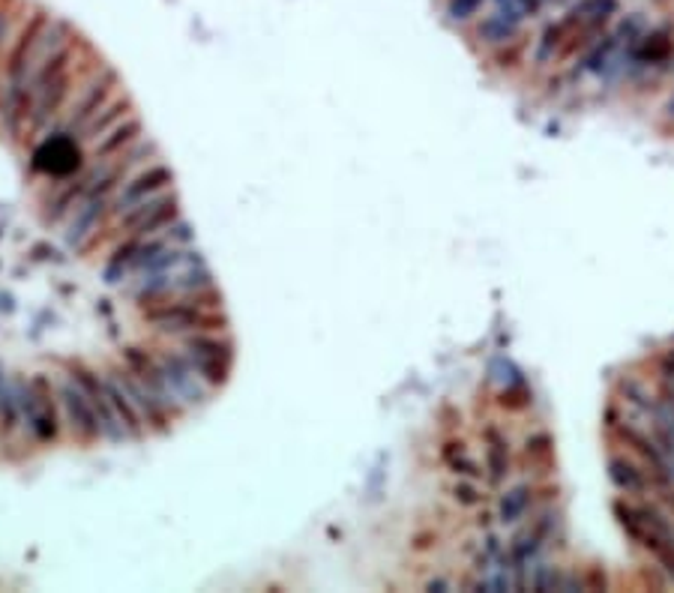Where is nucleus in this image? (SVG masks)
Returning a JSON list of instances; mask_svg holds the SVG:
<instances>
[{"label": "nucleus", "instance_id": "obj_1", "mask_svg": "<svg viewBox=\"0 0 674 593\" xmlns=\"http://www.w3.org/2000/svg\"><path fill=\"white\" fill-rule=\"evenodd\" d=\"M618 12V0H576L557 22L546 24L534 48L536 64H555L576 52H588Z\"/></svg>", "mask_w": 674, "mask_h": 593}, {"label": "nucleus", "instance_id": "obj_2", "mask_svg": "<svg viewBox=\"0 0 674 593\" xmlns=\"http://www.w3.org/2000/svg\"><path fill=\"white\" fill-rule=\"evenodd\" d=\"M144 324L153 327L162 339H186L195 333H225L231 321L222 309L219 288L202 291L193 296H172V300H156L150 306L139 309Z\"/></svg>", "mask_w": 674, "mask_h": 593}, {"label": "nucleus", "instance_id": "obj_3", "mask_svg": "<svg viewBox=\"0 0 674 593\" xmlns=\"http://www.w3.org/2000/svg\"><path fill=\"white\" fill-rule=\"evenodd\" d=\"M611 513L621 530L630 537L642 551H648L656 567L674 582V525L672 516H665L663 509L648 500L615 498L611 500Z\"/></svg>", "mask_w": 674, "mask_h": 593}, {"label": "nucleus", "instance_id": "obj_4", "mask_svg": "<svg viewBox=\"0 0 674 593\" xmlns=\"http://www.w3.org/2000/svg\"><path fill=\"white\" fill-rule=\"evenodd\" d=\"M120 87L123 85H120L118 69L108 64H99L97 69L81 82V87L75 90L73 103H69V108H66L64 117H61V123H57V129H52V132L81 138V132L90 127V120H94L115 96L123 94Z\"/></svg>", "mask_w": 674, "mask_h": 593}, {"label": "nucleus", "instance_id": "obj_5", "mask_svg": "<svg viewBox=\"0 0 674 593\" xmlns=\"http://www.w3.org/2000/svg\"><path fill=\"white\" fill-rule=\"evenodd\" d=\"M24 432L31 434L33 444L54 446L64 434V413L57 402L54 378L45 371H33L24 381Z\"/></svg>", "mask_w": 674, "mask_h": 593}, {"label": "nucleus", "instance_id": "obj_6", "mask_svg": "<svg viewBox=\"0 0 674 593\" xmlns=\"http://www.w3.org/2000/svg\"><path fill=\"white\" fill-rule=\"evenodd\" d=\"M186 360L193 363V369L202 375L207 387L219 392L225 384L231 381V371L237 363V345L231 333H195L186 339H177Z\"/></svg>", "mask_w": 674, "mask_h": 593}, {"label": "nucleus", "instance_id": "obj_7", "mask_svg": "<svg viewBox=\"0 0 674 593\" xmlns=\"http://www.w3.org/2000/svg\"><path fill=\"white\" fill-rule=\"evenodd\" d=\"M54 387H57V402H61V413H64V429L73 434L75 444H102V425H99L94 405L87 399L85 387L75 381L69 371H61L54 378Z\"/></svg>", "mask_w": 674, "mask_h": 593}, {"label": "nucleus", "instance_id": "obj_8", "mask_svg": "<svg viewBox=\"0 0 674 593\" xmlns=\"http://www.w3.org/2000/svg\"><path fill=\"white\" fill-rule=\"evenodd\" d=\"M181 216V198H177V192L168 190L118 216L111 223V231L118 237H153V234L168 231Z\"/></svg>", "mask_w": 674, "mask_h": 593}, {"label": "nucleus", "instance_id": "obj_9", "mask_svg": "<svg viewBox=\"0 0 674 593\" xmlns=\"http://www.w3.org/2000/svg\"><path fill=\"white\" fill-rule=\"evenodd\" d=\"M66 371H69L75 381L85 387L87 399H90V405H94V411H97V417H99V425H102V441H106V444H132L127 425H123L118 408H115V402H111L106 371H97L94 366H87V363H81V360L66 363Z\"/></svg>", "mask_w": 674, "mask_h": 593}, {"label": "nucleus", "instance_id": "obj_10", "mask_svg": "<svg viewBox=\"0 0 674 593\" xmlns=\"http://www.w3.org/2000/svg\"><path fill=\"white\" fill-rule=\"evenodd\" d=\"M153 351L160 357V366L165 371V381L172 387L174 399L186 408V413L195 411V408H204V405L214 399V390L193 369V363L186 360V354L181 348L174 351L168 345H153Z\"/></svg>", "mask_w": 674, "mask_h": 593}, {"label": "nucleus", "instance_id": "obj_11", "mask_svg": "<svg viewBox=\"0 0 674 593\" xmlns=\"http://www.w3.org/2000/svg\"><path fill=\"white\" fill-rule=\"evenodd\" d=\"M168 190H174V171L160 160L150 162V165L135 171V174L115 192V198H111V223L127 211H132L135 204L150 202V198H156V195Z\"/></svg>", "mask_w": 674, "mask_h": 593}, {"label": "nucleus", "instance_id": "obj_12", "mask_svg": "<svg viewBox=\"0 0 674 593\" xmlns=\"http://www.w3.org/2000/svg\"><path fill=\"white\" fill-rule=\"evenodd\" d=\"M85 153H81V141L73 136H64V132H52L45 136V141L36 148L33 153V171L40 174H48L52 181H64V177H73L78 174L85 165Z\"/></svg>", "mask_w": 674, "mask_h": 593}, {"label": "nucleus", "instance_id": "obj_13", "mask_svg": "<svg viewBox=\"0 0 674 593\" xmlns=\"http://www.w3.org/2000/svg\"><path fill=\"white\" fill-rule=\"evenodd\" d=\"M552 533H555V516H552V513H540V516L528 519L522 528L515 530L507 549H510V558H513L522 575L528 572V567L536 561V554L546 549Z\"/></svg>", "mask_w": 674, "mask_h": 593}, {"label": "nucleus", "instance_id": "obj_14", "mask_svg": "<svg viewBox=\"0 0 674 593\" xmlns=\"http://www.w3.org/2000/svg\"><path fill=\"white\" fill-rule=\"evenodd\" d=\"M482 471L492 486H503L513 474V444L498 423H486L480 429Z\"/></svg>", "mask_w": 674, "mask_h": 593}, {"label": "nucleus", "instance_id": "obj_15", "mask_svg": "<svg viewBox=\"0 0 674 593\" xmlns=\"http://www.w3.org/2000/svg\"><path fill=\"white\" fill-rule=\"evenodd\" d=\"M144 136H148L144 120L139 117V111H132V115L120 120L118 127H111L106 136H99L97 141H90V144H87V160L90 162L115 160V157L127 153V150L132 148L135 141H141Z\"/></svg>", "mask_w": 674, "mask_h": 593}, {"label": "nucleus", "instance_id": "obj_16", "mask_svg": "<svg viewBox=\"0 0 674 593\" xmlns=\"http://www.w3.org/2000/svg\"><path fill=\"white\" fill-rule=\"evenodd\" d=\"M611 486L623 492L627 498H648L651 495V471L632 453H611L606 462Z\"/></svg>", "mask_w": 674, "mask_h": 593}, {"label": "nucleus", "instance_id": "obj_17", "mask_svg": "<svg viewBox=\"0 0 674 593\" xmlns=\"http://www.w3.org/2000/svg\"><path fill=\"white\" fill-rule=\"evenodd\" d=\"M672 54H674V28L672 24H660V28H653V31L639 33V40H635L630 48V61L635 66L651 69V66L668 64Z\"/></svg>", "mask_w": 674, "mask_h": 593}, {"label": "nucleus", "instance_id": "obj_18", "mask_svg": "<svg viewBox=\"0 0 674 593\" xmlns=\"http://www.w3.org/2000/svg\"><path fill=\"white\" fill-rule=\"evenodd\" d=\"M24 432V381L7 378L3 399H0V438L12 441Z\"/></svg>", "mask_w": 674, "mask_h": 593}, {"label": "nucleus", "instance_id": "obj_19", "mask_svg": "<svg viewBox=\"0 0 674 593\" xmlns=\"http://www.w3.org/2000/svg\"><path fill=\"white\" fill-rule=\"evenodd\" d=\"M534 495L536 488L531 483H519V486H510L498 498V509H494V519L501 525H519L531 516L534 509Z\"/></svg>", "mask_w": 674, "mask_h": 593}, {"label": "nucleus", "instance_id": "obj_20", "mask_svg": "<svg viewBox=\"0 0 674 593\" xmlns=\"http://www.w3.org/2000/svg\"><path fill=\"white\" fill-rule=\"evenodd\" d=\"M132 111H135V103H132V96L123 90V94L115 96V99H111V103H108V106L102 108V111H99L94 120H90V127L81 132V138H78V141H81V144H90V141H97L99 136H106L108 129L118 127L120 120L132 115Z\"/></svg>", "mask_w": 674, "mask_h": 593}, {"label": "nucleus", "instance_id": "obj_21", "mask_svg": "<svg viewBox=\"0 0 674 593\" xmlns=\"http://www.w3.org/2000/svg\"><path fill=\"white\" fill-rule=\"evenodd\" d=\"M519 33H522V24H515L513 19H507V15L498 10L482 15L480 22L474 24V36H477L482 45H492V48L513 43V40H519Z\"/></svg>", "mask_w": 674, "mask_h": 593}, {"label": "nucleus", "instance_id": "obj_22", "mask_svg": "<svg viewBox=\"0 0 674 593\" xmlns=\"http://www.w3.org/2000/svg\"><path fill=\"white\" fill-rule=\"evenodd\" d=\"M441 462H444L456 477L477 479V483L486 477V471H482V465L474 462L465 441H444V444H441Z\"/></svg>", "mask_w": 674, "mask_h": 593}, {"label": "nucleus", "instance_id": "obj_23", "mask_svg": "<svg viewBox=\"0 0 674 593\" xmlns=\"http://www.w3.org/2000/svg\"><path fill=\"white\" fill-rule=\"evenodd\" d=\"M522 462L540 474H548L555 467V438L548 432H534L524 438Z\"/></svg>", "mask_w": 674, "mask_h": 593}, {"label": "nucleus", "instance_id": "obj_24", "mask_svg": "<svg viewBox=\"0 0 674 593\" xmlns=\"http://www.w3.org/2000/svg\"><path fill=\"white\" fill-rule=\"evenodd\" d=\"M531 405H534V392L519 375L503 384V390L498 392V408H503V411H524Z\"/></svg>", "mask_w": 674, "mask_h": 593}, {"label": "nucleus", "instance_id": "obj_25", "mask_svg": "<svg viewBox=\"0 0 674 593\" xmlns=\"http://www.w3.org/2000/svg\"><path fill=\"white\" fill-rule=\"evenodd\" d=\"M19 7H22V0H0V57L7 54L15 33H19V28H15L19 24Z\"/></svg>", "mask_w": 674, "mask_h": 593}, {"label": "nucleus", "instance_id": "obj_26", "mask_svg": "<svg viewBox=\"0 0 674 593\" xmlns=\"http://www.w3.org/2000/svg\"><path fill=\"white\" fill-rule=\"evenodd\" d=\"M449 495H453V500H456L459 507H480V504H486V495H482V488L477 486V479L459 477V483L449 488Z\"/></svg>", "mask_w": 674, "mask_h": 593}, {"label": "nucleus", "instance_id": "obj_27", "mask_svg": "<svg viewBox=\"0 0 674 593\" xmlns=\"http://www.w3.org/2000/svg\"><path fill=\"white\" fill-rule=\"evenodd\" d=\"M486 3V0H447V12L453 22H468V19H474L477 12H480V7Z\"/></svg>", "mask_w": 674, "mask_h": 593}, {"label": "nucleus", "instance_id": "obj_28", "mask_svg": "<svg viewBox=\"0 0 674 593\" xmlns=\"http://www.w3.org/2000/svg\"><path fill=\"white\" fill-rule=\"evenodd\" d=\"M428 591H449V582H428Z\"/></svg>", "mask_w": 674, "mask_h": 593}, {"label": "nucleus", "instance_id": "obj_29", "mask_svg": "<svg viewBox=\"0 0 674 593\" xmlns=\"http://www.w3.org/2000/svg\"><path fill=\"white\" fill-rule=\"evenodd\" d=\"M3 387H7V375H3V369H0V399H3Z\"/></svg>", "mask_w": 674, "mask_h": 593}, {"label": "nucleus", "instance_id": "obj_30", "mask_svg": "<svg viewBox=\"0 0 674 593\" xmlns=\"http://www.w3.org/2000/svg\"><path fill=\"white\" fill-rule=\"evenodd\" d=\"M665 111H668V117H674V96H672V103L665 106Z\"/></svg>", "mask_w": 674, "mask_h": 593}]
</instances>
